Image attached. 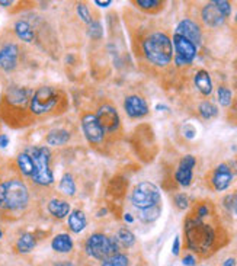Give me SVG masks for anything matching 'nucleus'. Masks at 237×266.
I'll return each instance as SVG.
<instances>
[{"instance_id": "16", "label": "nucleus", "mask_w": 237, "mask_h": 266, "mask_svg": "<svg viewBox=\"0 0 237 266\" xmlns=\"http://www.w3.org/2000/svg\"><path fill=\"white\" fill-rule=\"evenodd\" d=\"M124 108L130 118H143L149 114V105L141 96H127L124 101Z\"/></svg>"}, {"instance_id": "5", "label": "nucleus", "mask_w": 237, "mask_h": 266, "mask_svg": "<svg viewBox=\"0 0 237 266\" xmlns=\"http://www.w3.org/2000/svg\"><path fill=\"white\" fill-rule=\"evenodd\" d=\"M63 99L64 98L61 96L57 89L50 87V86H42L31 98L29 112L35 116L51 114V112H54V109H57L61 105Z\"/></svg>"}, {"instance_id": "39", "label": "nucleus", "mask_w": 237, "mask_h": 266, "mask_svg": "<svg viewBox=\"0 0 237 266\" xmlns=\"http://www.w3.org/2000/svg\"><path fill=\"white\" fill-rule=\"evenodd\" d=\"M8 144H9V137L8 135H0V147H8Z\"/></svg>"}, {"instance_id": "30", "label": "nucleus", "mask_w": 237, "mask_h": 266, "mask_svg": "<svg viewBox=\"0 0 237 266\" xmlns=\"http://www.w3.org/2000/svg\"><path fill=\"white\" fill-rule=\"evenodd\" d=\"M101 266H130L128 257L123 255V253H116L114 256H111L109 259H106L102 262Z\"/></svg>"}, {"instance_id": "9", "label": "nucleus", "mask_w": 237, "mask_h": 266, "mask_svg": "<svg viewBox=\"0 0 237 266\" xmlns=\"http://www.w3.org/2000/svg\"><path fill=\"white\" fill-rule=\"evenodd\" d=\"M173 53H175V63L178 67H185L192 64L194 58L197 57V45L191 42L189 39L175 34L172 38Z\"/></svg>"}, {"instance_id": "34", "label": "nucleus", "mask_w": 237, "mask_h": 266, "mask_svg": "<svg viewBox=\"0 0 237 266\" xmlns=\"http://www.w3.org/2000/svg\"><path fill=\"white\" fill-rule=\"evenodd\" d=\"M77 13L80 16V19L86 22V23H90L92 22V16H90V10L86 6L85 3H79L77 5Z\"/></svg>"}, {"instance_id": "37", "label": "nucleus", "mask_w": 237, "mask_h": 266, "mask_svg": "<svg viewBox=\"0 0 237 266\" xmlns=\"http://www.w3.org/2000/svg\"><path fill=\"white\" fill-rule=\"evenodd\" d=\"M182 263L185 266H195L197 263V259L194 255H186V256L182 259Z\"/></svg>"}, {"instance_id": "21", "label": "nucleus", "mask_w": 237, "mask_h": 266, "mask_svg": "<svg viewBox=\"0 0 237 266\" xmlns=\"http://www.w3.org/2000/svg\"><path fill=\"white\" fill-rule=\"evenodd\" d=\"M16 163H18V167H19L20 173L23 176L32 178L34 171H35V164H34V160H32L29 153H20L18 159H16Z\"/></svg>"}, {"instance_id": "8", "label": "nucleus", "mask_w": 237, "mask_h": 266, "mask_svg": "<svg viewBox=\"0 0 237 266\" xmlns=\"http://www.w3.org/2000/svg\"><path fill=\"white\" fill-rule=\"evenodd\" d=\"M131 202L135 208L146 209L160 204V190L152 182H141L134 188Z\"/></svg>"}, {"instance_id": "44", "label": "nucleus", "mask_w": 237, "mask_h": 266, "mask_svg": "<svg viewBox=\"0 0 237 266\" xmlns=\"http://www.w3.org/2000/svg\"><path fill=\"white\" fill-rule=\"evenodd\" d=\"M233 208H234V212L237 214V192L236 195L233 197Z\"/></svg>"}, {"instance_id": "38", "label": "nucleus", "mask_w": 237, "mask_h": 266, "mask_svg": "<svg viewBox=\"0 0 237 266\" xmlns=\"http://www.w3.org/2000/svg\"><path fill=\"white\" fill-rule=\"evenodd\" d=\"M179 247H180L179 237H175L173 247H172V252H173V255H175V256H178V255H179Z\"/></svg>"}, {"instance_id": "41", "label": "nucleus", "mask_w": 237, "mask_h": 266, "mask_svg": "<svg viewBox=\"0 0 237 266\" xmlns=\"http://www.w3.org/2000/svg\"><path fill=\"white\" fill-rule=\"evenodd\" d=\"M95 3L98 6H101V8H106V6H109L112 2H111V0H106V2H99V0H96Z\"/></svg>"}, {"instance_id": "2", "label": "nucleus", "mask_w": 237, "mask_h": 266, "mask_svg": "<svg viewBox=\"0 0 237 266\" xmlns=\"http://www.w3.org/2000/svg\"><path fill=\"white\" fill-rule=\"evenodd\" d=\"M29 192L19 176L0 181V212L16 214L28 207Z\"/></svg>"}, {"instance_id": "45", "label": "nucleus", "mask_w": 237, "mask_h": 266, "mask_svg": "<svg viewBox=\"0 0 237 266\" xmlns=\"http://www.w3.org/2000/svg\"><path fill=\"white\" fill-rule=\"evenodd\" d=\"M0 5L2 6H9V5H12V2H0Z\"/></svg>"}, {"instance_id": "46", "label": "nucleus", "mask_w": 237, "mask_h": 266, "mask_svg": "<svg viewBox=\"0 0 237 266\" xmlns=\"http://www.w3.org/2000/svg\"><path fill=\"white\" fill-rule=\"evenodd\" d=\"M2 236H3V233H2V228H0V238H2Z\"/></svg>"}, {"instance_id": "15", "label": "nucleus", "mask_w": 237, "mask_h": 266, "mask_svg": "<svg viewBox=\"0 0 237 266\" xmlns=\"http://www.w3.org/2000/svg\"><path fill=\"white\" fill-rule=\"evenodd\" d=\"M201 18L204 20V23L207 27H211V28H217V27H221L226 20V16L224 13L220 10L218 8L217 2H209L207 3L204 8H202V12H201Z\"/></svg>"}, {"instance_id": "35", "label": "nucleus", "mask_w": 237, "mask_h": 266, "mask_svg": "<svg viewBox=\"0 0 237 266\" xmlns=\"http://www.w3.org/2000/svg\"><path fill=\"white\" fill-rule=\"evenodd\" d=\"M175 205L179 209H186L189 205V200L186 197V194H178L175 195Z\"/></svg>"}, {"instance_id": "20", "label": "nucleus", "mask_w": 237, "mask_h": 266, "mask_svg": "<svg viewBox=\"0 0 237 266\" xmlns=\"http://www.w3.org/2000/svg\"><path fill=\"white\" fill-rule=\"evenodd\" d=\"M86 215L83 211L80 209H75L70 215H68V228L73 233H80L83 231L86 227Z\"/></svg>"}, {"instance_id": "18", "label": "nucleus", "mask_w": 237, "mask_h": 266, "mask_svg": "<svg viewBox=\"0 0 237 266\" xmlns=\"http://www.w3.org/2000/svg\"><path fill=\"white\" fill-rule=\"evenodd\" d=\"M48 212L58 220L64 219L70 212V204L63 200H51L48 202Z\"/></svg>"}, {"instance_id": "14", "label": "nucleus", "mask_w": 237, "mask_h": 266, "mask_svg": "<svg viewBox=\"0 0 237 266\" xmlns=\"http://www.w3.org/2000/svg\"><path fill=\"white\" fill-rule=\"evenodd\" d=\"M19 47L13 42H8L0 48V68L5 71H12L18 66Z\"/></svg>"}, {"instance_id": "19", "label": "nucleus", "mask_w": 237, "mask_h": 266, "mask_svg": "<svg viewBox=\"0 0 237 266\" xmlns=\"http://www.w3.org/2000/svg\"><path fill=\"white\" fill-rule=\"evenodd\" d=\"M195 86L204 96L211 95V92H212V82H211L208 71L199 70L198 73L195 75Z\"/></svg>"}, {"instance_id": "43", "label": "nucleus", "mask_w": 237, "mask_h": 266, "mask_svg": "<svg viewBox=\"0 0 237 266\" xmlns=\"http://www.w3.org/2000/svg\"><path fill=\"white\" fill-rule=\"evenodd\" d=\"M54 266H75L72 262H58V263H56Z\"/></svg>"}, {"instance_id": "33", "label": "nucleus", "mask_w": 237, "mask_h": 266, "mask_svg": "<svg viewBox=\"0 0 237 266\" xmlns=\"http://www.w3.org/2000/svg\"><path fill=\"white\" fill-rule=\"evenodd\" d=\"M87 35L93 39L101 38L102 37V25L98 20H92L87 27Z\"/></svg>"}, {"instance_id": "28", "label": "nucleus", "mask_w": 237, "mask_h": 266, "mask_svg": "<svg viewBox=\"0 0 237 266\" xmlns=\"http://www.w3.org/2000/svg\"><path fill=\"white\" fill-rule=\"evenodd\" d=\"M198 111L204 119H211V118H216L218 115L217 106L214 104H211V102H208V101H205V102H202V104L199 105Z\"/></svg>"}, {"instance_id": "3", "label": "nucleus", "mask_w": 237, "mask_h": 266, "mask_svg": "<svg viewBox=\"0 0 237 266\" xmlns=\"http://www.w3.org/2000/svg\"><path fill=\"white\" fill-rule=\"evenodd\" d=\"M32 90L27 87L12 86L9 87L2 99V114L5 115L6 123L16 125V123L28 119L29 104L32 98Z\"/></svg>"}, {"instance_id": "40", "label": "nucleus", "mask_w": 237, "mask_h": 266, "mask_svg": "<svg viewBox=\"0 0 237 266\" xmlns=\"http://www.w3.org/2000/svg\"><path fill=\"white\" fill-rule=\"evenodd\" d=\"M221 266H236V260L233 257H228L227 260H224V263Z\"/></svg>"}, {"instance_id": "13", "label": "nucleus", "mask_w": 237, "mask_h": 266, "mask_svg": "<svg viewBox=\"0 0 237 266\" xmlns=\"http://www.w3.org/2000/svg\"><path fill=\"white\" fill-rule=\"evenodd\" d=\"M197 164V160L192 154H186L180 159L179 166L175 173V179L180 186H189L192 182V172Z\"/></svg>"}, {"instance_id": "42", "label": "nucleus", "mask_w": 237, "mask_h": 266, "mask_svg": "<svg viewBox=\"0 0 237 266\" xmlns=\"http://www.w3.org/2000/svg\"><path fill=\"white\" fill-rule=\"evenodd\" d=\"M124 220H125L127 223H133L134 221L133 215H130V214H124Z\"/></svg>"}, {"instance_id": "26", "label": "nucleus", "mask_w": 237, "mask_h": 266, "mask_svg": "<svg viewBox=\"0 0 237 266\" xmlns=\"http://www.w3.org/2000/svg\"><path fill=\"white\" fill-rule=\"evenodd\" d=\"M160 211V204L159 205H154V207H150V208L140 209L138 219L141 220L143 223H153V221H156V220L159 219Z\"/></svg>"}, {"instance_id": "47", "label": "nucleus", "mask_w": 237, "mask_h": 266, "mask_svg": "<svg viewBox=\"0 0 237 266\" xmlns=\"http://www.w3.org/2000/svg\"><path fill=\"white\" fill-rule=\"evenodd\" d=\"M236 20H237V16H236Z\"/></svg>"}, {"instance_id": "17", "label": "nucleus", "mask_w": 237, "mask_h": 266, "mask_svg": "<svg viewBox=\"0 0 237 266\" xmlns=\"http://www.w3.org/2000/svg\"><path fill=\"white\" fill-rule=\"evenodd\" d=\"M175 34L182 35L185 38H188L191 42H194L197 47L201 44V38H202V34H201V28L198 27V23H195L194 20L191 19H183L180 20L176 27Z\"/></svg>"}, {"instance_id": "7", "label": "nucleus", "mask_w": 237, "mask_h": 266, "mask_svg": "<svg viewBox=\"0 0 237 266\" xmlns=\"http://www.w3.org/2000/svg\"><path fill=\"white\" fill-rule=\"evenodd\" d=\"M31 157L35 164V171L32 175V181L42 186H48L54 182V175L50 169V159L51 153L47 147H38V149H31Z\"/></svg>"}, {"instance_id": "31", "label": "nucleus", "mask_w": 237, "mask_h": 266, "mask_svg": "<svg viewBox=\"0 0 237 266\" xmlns=\"http://www.w3.org/2000/svg\"><path fill=\"white\" fill-rule=\"evenodd\" d=\"M118 241H121L124 246L130 247L133 246L134 243H135V237H134V234L130 231V230H127V228H121V230L118 231Z\"/></svg>"}, {"instance_id": "24", "label": "nucleus", "mask_w": 237, "mask_h": 266, "mask_svg": "<svg viewBox=\"0 0 237 266\" xmlns=\"http://www.w3.org/2000/svg\"><path fill=\"white\" fill-rule=\"evenodd\" d=\"M70 140V133L66 130H53L47 134V143L50 146H64Z\"/></svg>"}, {"instance_id": "11", "label": "nucleus", "mask_w": 237, "mask_h": 266, "mask_svg": "<svg viewBox=\"0 0 237 266\" xmlns=\"http://www.w3.org/2000/svg\"><path fill=\"white\" fill-rule=\"evenodd\" d=\"M96 118L101 124L102 130L105 133H115L120 128V116L114 106L111 105H104L98 109Z\"/></svg>"}, {"instance_id": "1", "label": "nucleus", "mask_w": 237, "mask_h": 266, "mask_svg": "<svg viewBox=\"0 0 237 266\" xmlns=\"http://www.w3.org/2000/svg\"><path fill=\"white\" fill-rule=\"evenodd\" d=\"M185 236L189 250L199 255H207L216 245L217 231L211 224L205 223V219H198L191 214L185 221Z\"/></svg>"}, {"instance_id": "10", "label": "nucleus", "mask_w": 237, "mask_h": 266, "mask_svg": "<svg viewBox=\"0 0 237 266\" xmlns=\"http://www.w3.org/2000/svg\"><path fill=\"white\" fill-rule=\"evenodd\" d=\"M82 127H83V131H85L86 138H87L89 143L96 146V144H101L104 141L105 131L102 130L96 115L86 114L82 118Z\"/></svg>"}, {"instance_id": "32", "label": "nucleus", "mask_w": 237, "mask_h": 266, "mask_svg": "<svg viewBox=\"0 0 237 266\" xmlns=\"http://www.w3.org/2000/svg\"><path fill=\"white\" fill-rule=\"evenodd\" d=\"M218 102L221 104V106H228L231 104V90L226 87V86H220L218 87Z\"/></svg>"}, {"instance_id": "36", "label": "nucleus", "mask_w": 237, "mask_h": 266, "mask_svg": "<svg viewBox=\"0 0 237 266\" xmlns=\"http://www.w3.org/2000/svg\"><path fill=\"white\" fill-rule=\"evenodd\" d=\"M216 2H217L220 10L224 13V16L228 18L230 13H231V5H230V2H226V0H216Z\"/></svg>"}, {"instance_id": "12", "label": "nucleus", "mask_w": 237, "mask_h": 266, "mask_svg": "<svg viewBox=\"0 0 237 266\" xmlns=\"http://www.w3.org/2000/svg\"><path fill=\"white\" fill-rule=\"evenodd\" d=\"M233 176L234 175H233L231 167L228 166L227 163H221L214 169L212 175H211V185L217 192L226 190L231 185Z\"/></svg>"}, {"instance_id": "4", "label": "nucleus", "mask_w": 237, "mask_h": 266, "mask_svg": "<svg viewBox=\"0 0 237 266\" xmlns=\"http://www.w3.org/2000/svg\"><path fill=\"white\" fill-rule=\"evenodd\" d=\"M143 54L156 67H166L173 58V44L168 34L156 31L143 39Z\"/></svg>"}, {"instance_id": "22", "label": "nucleus", "mask_w": 237, "mask_h": 266, "mask_svg": "<svg viewBox=\"0 0 237 266\" xmlns=\"http://www.w3.org/2000/svg\"><path fill=\"white\" fill-rule=\"evenodd\" d=\"M51 247L58 252V253H68L72 252L73 249V240L68 234H57L56 237L53 238V243H51Z\"/></svg>"}, {"instance_id": "6", "label": "nucleus", "mask_w": 237, "mask_h": 266, "mask_svg": "<svg viewBox=\"0 0 237 266\" xmlns=\"http://www.w3.org/2000/svg\"><path fill=\"white\" fill-rule=\"evenodd\" d=\"M86 253L90 257H93L96 260H106L111 256H114L116 253H120V246H118V240L111 238L105 234L96 233L92 234L86 241Z\"/></svg>"}, {"instance_id": "29", "label": "nucleus", "mask_w": 237, "mask_h": 266, "mask_svg": "<svg viewBox=\"0 0 237 266\" xmlns=\"http://www.w3.org/2000/svg\"><path fill=\"white\" fill-rule=\"evenodd\" d=\"M60 190L66 195H75L76 194V185H75L72 175L67 173L63 176V179L60 181Z\"/></svg>"}, {"instance_id": "25", "label": "nucleus", "mask_w": 237, "mask_h": 266, "mask_svg": "<svg viewBox=\"0 0 237 266\" xmlns=\"http://www.w3.org/2000/svg\"><path fill=\"white\" fill-rule=\"evenodd\" d=\"M35 246H37V238H35L34 234H31V233H27V234L20 236L18 243H16V249H18V252H20V253H28Z\"/></svg>"}, {"instance_id": "27", "label": "nucleus", "mask_w": 237, "mask_h": 266, "mask_svg": "<svg viewBox=\"0 0 237 266\" xmlns=\"http://www.w3.org/2000/svg\"><path fill=\"white\" fill-rule=\"evenodd\" d=\"M135 5L149 13H156L163 8V2H159V0H137Z\"/></svg>"}, {"instance_id": "23", "label": "nucleus", "mask_w": 237, "mask_h": 266, "mask_svg": "<svg viewBox=\"0 0 237 266\" xmlns=\"http://www.w3.org/2000/svg\"><path fill=\"white\" fill-rule=\"evenodd\" d=\"M15 32H16L18 38L25 42H32L35 39V32L27 20H18L15 23Z\"/></svg>"}]
</instances>
